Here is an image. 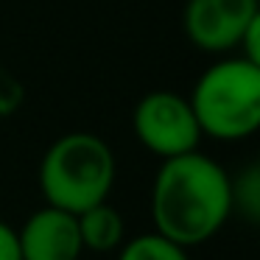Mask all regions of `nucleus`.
I'll use <instances>...</instances> for the list:
<instances>
[{"label": "nucleus", "instance_id": "obj_11", "mask_svg": "<svg viewBox=\"0 0 260 260\" xmlns=\"http://www.w3.org/2000/svg\"><path fill=\"white\" fill-rule=\"evenodd\" d=\"M0 260H23L17 230L6 221H0Z\"/></svg>", "mask_w": 260, "mask_h": 260}, {"label": "nucleus", "instance_id": "obj_6", "mask_svg": "<svg viewBox=\"0 0 260 260\" xmlns=\"http://www.w3.org/2000/svg\"><path fill=\"white\" fill-rule=\"evenodd\" d=\"M23 260H79L84 246L76 215L56 207H40L17 230Z\"/></svg>", "mask_w": 260, "mask_h": 260}, {"label": "nucleus", "instance_id": "obj_8", "mask_svg": "<svg viewBox=\"0 0 260 260\" xmlns=\"http://www.w3.org/2000/svg\"><path fill=\"white\" fill-rule=\"evenodd\" d=\"M118 260H190L187 249L171 243L168 238L157 235V232H146V235L126 238L123 246L118 249Z\"/></svg>", "mask_w": 260, "mask_h": 260}, {"label": "nucleus", "instance_id": "obj_4", "mask_svg": "<svg viewBox=\"0 0 260 260\" xmlns=\"http://www.w3.org/2000/svg\"><path fill=\"white\" fill-rule=\"evenodd\" d=\"M132 129L137 143L159 159L199 151L202 143V129L196 123L190 101L171 90H154L143 95L132 115Z\"/></svg>", "mask_w": 260, "mask_h": 260}, {"label": "nucleus", "instance_id": "obj_9", "mask_svg": "<svg viewBox=\"0 0 260 260\" xmlns=\"http://www.w3.org/2000/svg\"><path fill=\"white\" fill-rule=\"evenodd\" d=\"M232 207L241 210L249 221H257V213H260V174H257V165H249L238 179H232Z\"/></svg>", "mask_w": 260, "mask_h": 260}, {"label": "nucleus", "instance_id": "obj_5", "mask_svg": "<svg viewBox=\"0 0 260 260\" xmlns=\"http://www.w3.org/2000/svg\"><path fill=\"white\" fill-rule=\"evenodd\" d=\"M254 20H260V0H187L182 28L199 51L230 53Z\"/></svg>", "mask_w": 260, "mask_h": 260}, {"label": "nucleus", "instance_id": "obj_10", "mask_svg": "<svg viewBox=\"0 0 260 260\" xmlns=\"http://www.w3.org/2000/svg\"><path fill=\"white\" fill-rule=\"evenodd\" d=\"M25 90L20 84V79L14 73H9L3 64H0V118H9L23 107Z\"/></svg>", "mask_w": 260, "mask_h": 260}, {"label": "nucleus", "instance_id": "obj_7", "mask_svg": "<svg viewBox=\"0 0 260 260\" xmlns=\"http://www.w3.org/2000/svg\"><path fill=\"white\" fill-rule=\"evenodd\" d=\"M79 221V235H81V246L87 252H118L126 241V221L120 215L118 207H112L109 202H101L95 207L84 210L81 215H76Z\"/></svg>", "mask_w": 260, "mask_h": 260}, {"label": "nucleus", "instance_id": "obj_1", "mask_svg": "<svg viewBox=\"0 0 260 260\" xmlns=\"http://www.w3.org/2000/svg\"><path fill=\"white\" fill-rule=\"evenodd\" d=\"M235 213L232 176L202 151L162 159L151 185L154 232L182 249L213 241Z\"/></svg>", "mask_w": 260, "mask_h": 260}, {"label": "nucleus", "instance_id": "obj_3", "mask_svg": "<svg viewBox=\"0 0 260 260\" xmlns=\"http://www.w3.org/2000/svg\"><path fill=\"white\" fill-rule=\"evenodd\" d=\"M187 101L202 137L246 140L260 129V64L243 56L218 59L196 79Z\"/></svg>", "mask_w": 260, "mask_h": 260}, {"label": "nucleus", "instance_id": "obj_2", "mask_svg": "<svg viewBox=\"0 0 260 260\" xmlns=\"http://www.w3.org/2000/svg\"><path fill=\"white\" fill-rule=\"evenodd\" d=\"M118 162L104 137L92 132H70L48 146L40 162V190L48 207L81 215L109 202Z\"/></svg>", "mask_w": 260, "mask_h": 260}]
</instances>
